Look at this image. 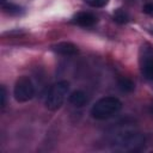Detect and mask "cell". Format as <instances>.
Instances as JSON below:
<instances>
[{
	"mask_svg": "<svg viewBox=\"0 0 153 153\" xmlns=\"http://www.w3.org/2000/svg\"><path fill=\"white\" fill-rule=\"evenodd\" d=\"M69 103L73 105V106H76V108H81L84 106L86 103H87V96L84 91L81 90H75L73 91L71 94H69Z\"/></svg>",
	"mask_w": 153,
	"mask_h": 153,
	"instance_id": "6",
	"label": "cell"
},
{
	"mask_svg": "<svg viewBox=\"0 0 153 153\" xmlns=\"http://www.w3.org/2000/svg\"><path fill=\"white\" fill-rule=\"evenodd\" d=\"M118 86H120V88H121L123 92H131V91L134 90V87H135L134 82H133L130 79L124 78V76L120 78V80H118Z\"/></svg>",
	"mask_w": 153,
	"mask_h": 153,
	"instance_id": "8",
	"label": "cell"
},
{
	"mask_svg": "<svg viewBox=\"0 0 153 153\" xmlns=\"http://www.w3.org/2000/svg\"><path fill=\"white\" fill-rule=\"evenodd\" d=\"M122 109V102L112 96L103 97L98 99L91 108V116L96 120H106L116 115Z\"/></svg>",
	"mask_w": 153,
	"mask_h": 153,
	"instance_id": "1",
	"label": "cell"
},
{
	"mask_svg": "<svg viewBox=\"0 0 153 153\" xmlns=\"http://www.w3.org/2000/svg\"><path fill=\"white\" fill-rule=\"evenodd\" d=\"M51 48L55 53L65 55V56H72L78 53V47L71 42H60V43L54 44Z\"/></svg>",
	"mask_w": 153,
	"mask_h": 153,
	"instance_id": "4",
	"label": "cell"
},
{
	"mask_svg": "<svg viewBox=\"0 0 153 153\" xmlns=\"http://www.w3.org/2000/svg\"><path fill=\"white\" fill-rule=\"evenodd\" d=\"M74 23L84 27H90L97 23V18L90 12H79L74 17Z\"/></svg>",
	"mask_w": 153,
	"mask_h": 153,
	"instance_id": "5",
	"label": "cell"
},
{
	"mask_svg": "<svg viewBox=\"0 0 153 153\" xmlns=\"http://www.w3.org/2000/svg\"><path fill=\"white\" fill-rule=\"evenodd\" d=\"M2 8H4L5 12H7V13H10V14H17V13L20 12V7L17 6V5H14V4H11V2H8V4L5 2V4H2Z\"/></svg>",
	"mask_w": 153,
	"mask_h": 153,
	"instance_id": "10",
	"label": "cell"
},
{
	"mask_svg": "<svg viewBox=\"0 0 153 153\" xmlns=\"http://www.w3.org/2000/svg\"><path fill=\"white\" fill-rule=\"evenodd\" d=\"M0 90H1V94H0L1 102H0V105H1V108H4L5 106V103H6V90H5L4 86H1Z\"/></svg>",
	"mask_w": 153,
	"mask_h": 153,
	"instance_id": "12",
	"label": "cell"
},
{
	"mask_svg": "<svg viewBox=\"0 0 153 153\" xmlns=\"http://www.w3.org/2000/svg\"><path fill=\"white\" fill-rule=\"evenodd\" d=\"M141 72L147 80H153V57L145 59L141 67Z\"/></svg>",
	"mask_w": 153,
	"mask_h": 153,
	"instance_id": "7",
	"label": "cell"
},
{
	"mask_svg": "<svg viewBox=\"0 0 153 153\" xmlns=\"http://www.w3.org/2000/svg\"><path fill=\"white\" fill-rule=\"evenodd\" d=\"M13 96L19 103H25L32 99L35 96V86L29 76L23 75L17 79L13 87Z\"/></svg>",
	"mask_w": 153,
	"mask_h": 153,
	"instance_id": "3",
	"label": "cell"
},
{
	"mask_svg": "<svg viewBox=\"0 0 153 153\" xmlns=\"http://www.w3.org/2000/svg\"><path fill=\"white\" fill-rule=\"evenodd\" d=\"M114 20L118 24H124L129 20V16L126 11L123 10H117L115 13H114Z\"/></svg>",
	"mask_w": 153,
	"mask_h": 153,
	"instance_id": "9",
	"label": "cell"
},
{
	"mask_svg": "<svg viewBox=\"0 0 153 153\" xmlns=\"http://www.w3.org/2000/svg\"><path fill=\"white\" fill-rule=\"evenodd\" d=\"M68 90H69V84L65 80L54 84L48 91V94L45 97V102H44L45 108L50 111L59 110L65 103V99L68 94Z\"/></svg>",
	"mask_w": 153,
	"mask_h": 153,
	"instance_id": "2",
	"label": "cell"
},
{
	"mask_svg": "<svg viewBox=\"0 0 153 153\" xmlns=\"http://www.w3.org/2000/svg\"><path fill=\"white\" fill-rule=\"evenodd\" d=\"M149 112L153 115V103H152V104H151V106H149Z\"/></svg>",
	"mask_w": 153,
	"mask_h": 153,
	"instance_id": "14",
	"label": "cell"
},
{
	"mask_svg": "<svg viewBox=\"0 0 153 153\" xmlns=\"http://www.w3.org/2000/svg\"><path fill=\"white\" fill-rule=\"evenodd\" d=\"M143 12H146L147 14H152V16H153V4H147V5H145Z\"/></svg>",
	"mask_w": 153,
	"mask_h": 153,
	"instance_id": "13",
	"label": "cell"
},
{
	"mask_svg": "<svg viewBox=\"0 0 153 153\" xmlns=\"http://www.w3.org/2000/svg\"><path fill=\"white\" fill-rule=\"evenodd\" d=\"M88 6L91 7H96V8H99V7H104L109 0H84Z\"/></svg>",
	"mask_w": 153,
	"mask_h": 153,
	"instance_id": "11",
	"label": "cell"
}]
</instances>
